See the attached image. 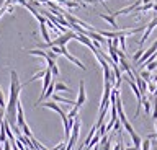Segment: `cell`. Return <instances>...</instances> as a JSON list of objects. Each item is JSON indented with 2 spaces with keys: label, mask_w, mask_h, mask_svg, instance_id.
<instances>
[{
  "label": "cell",
  "mask_w": 157,
  "mask_h": 150,
  "mask_svg": "<svg viewBox=\"0 0 157 150\" xmlns=\"http://www.w3.org/2000/svg\"><path fill=\"white\" fill-rule=\"evenodd\" d=\"M157 26V16L155 18H152V21L149 23V25H146V31H144V35H142V38L139 39V46H142L144 42L147 41V38L151 36V33L154 31V28Z\"/></svg>",
  "instance_id": "6da1fadb"
},
{
  "label": "cell",
  "mask_w": 157,
  "mask_h": 150,
  "mask_svg": "<svg viewBox=\"0 0 157 150\" xmlns=\"http://www.w3.org/2000/svg\"><path fill=\"white\" fill-rule=\"evenodd\" d=\"M87 101V95H85V83H83V80L80 82V86H78V98L75 101V106L77 108H80V106Z\"/></svg>",
  "instance_id": "7a4b0ae2"
},
{
  "label": "cell",
  "mask_w": 157,
  "mask_h": 150,
  "mask_svg": "<svg viewBox=\"0 0 157 150\" xmlns=\"http://www.w3.org/2000/svg\"><path fill=\"white\" fill-rule=\"evenodd\" d=\"M25 124H26V121H25L23 106H21V103H20V101H18V104H17V126H18L20 129H21Z\"/></svg>",
  "instance_id": "3957f363"
},
{
  "label": "cell",
  "mask_w": 157,
  "mask_h": 150,
  "mask_svg": "<svg viewBox=\"0 0 157 150\" xmlns=\"http://www.w3.org/2000/svg\"><path fill=\"white\" fill-rule=\"evenodd\" d=\"M39 104H41V106H44V108L54 109V111H56V113H59V116H61V118H62V116H66V113H64V109L61 108V106H57V104L54 103L52 100H51V101H46V103H39ZM39 104H38V106H39Z\"/></svg>",
  "instance_id": "277c9868"
},
{
  "label": "cell",
  "mask_w": 157,
  "mask_h": 150,
  "mask_svg": "<svg viewBox=\"0 0 157 150\" xmlns=\"http://www.w3.org/2000/svg\"><path fill=\"white\" fill-rule=\"evenodd\" d=\"M100 18H103V20H105V21L108 23V25H110V26L113 28V30H116V28H118L116 20H115V15H113V13H110V15H103V13H101Z\"/></svg>",
  "instance_id": "5b68a950"
},
{
  "label": "cell",
  "mask_w": 157,
  "mask_h": 150,
  "mask_svg": "<svg viewBox=\"0 0 157 150\" xmlns=\"http://www.w3.org/2000/svg\"><path fill=\"white\" fill-rule=\"evenodd\" d=\"M46 62H48V69L51 70V74L57 77V75H59V69H57V64H56V60H52V59H49V57H48V59H46Z\"/></svg>",
  "instance_id": "8992f818"
},
{
  "label": "cell",
  "mask_w": 157,
  "mask_h": 150,
  "mask_svg": "<svg viewBox=\"0 0 157 150\" xmlns=\"http://www.w3.org/2000/svg\"><path fill=\"white\" fill-rule=\"evenodd\" d=\"M39 30H41V36H43V39H44V42L46 44H49V39H51V36H49V31H48V28H46V25H39Z\"/></svg>",
  "instance_id": "52a82bcc"
},
{
  "label": "cell",
  "mask_w": 157,
  "mask_h": 150,
  "mask_svg": "<svg viewBox=\"0 0 157 150\" xmlns=\"http://www.w3.org/2000/svg\"><path fill=\"white\" fill-rule=\"evenodd\" d=\"M139 77L146 82V83L152 82V75H151V72H149V70H141V72H139Z\"/></svg>",
  "instance_id": "ba28073f"
},
{
  "label": "cell",
  "mask_w": 157,
  "mask_h": 150,
  "mask_svg": "<svg viewBox=\"0 0 157 150\" xmlns=\"http://www.w3.org/2000/svg\"><path fill=\"white\" fill-rule=\"evenodd\" d=\"M54 91H71V90H69V86L66 83H61V82H59V83L54 85Z\"/></svg>",
  "instance_id": "9c48e42d"
},
{
  "label": "cell",
  "mask_w": 157,
  "mask_h": 150,
  "mask_svg": "<svg viewBox=\"0 0 157 150\" xmlns=\"http://www.w3.org/2000/svg\"><path fill=\"white\" fill-rule=\"evenodd\" d=\"M142 103H144V111H146V114L149 116L151 114V101L146 98V96H142Z\"/></svg>",
  "instance_id": "30bf717a"
},
{
  "label": "cell",
  "mask_w": 157,
  "mask_h": 150,
  "mask_svg": "<svg viewBox=\"0 0 157 150\" xmlns=\"http://www.w3.org/2000/svg\"><path fill=\"white\" fill-rule=\"evenodd\" d=\"M77 113H78V108H77V106H74V108L67 113V119H71V121L77 118Z\"/></svg>",
  "instance_id": "8fae6325"
},
{
  "label": "cell",
  "mask_w": 157,
  "mask_h": 150,
  "mask_svg": "<svg viewBox=\"0 0 157 150\" xmlns=\"http://www.w3.org/2000/svg\"><path fill=\"white\" fill-rule=\"evenodd\" d=\"M21 134L25 135V137H28V139H31V137H33V132H31V130H29L28 124H25L23 127H21Z\"/></svg>",
  "instance_id": "7c38bea8"
},
{
  "label": "cell",
  "mask_w": 157,
  "mask_h": 150,
  "mask_svg": "<svg viewBox=\"0 0 157 150\" xmlns=\"http://www.w3.org/2000/svg\"><path fill=\"white\" fill-rule=\"evenodd\" d=\"M142 54H144V51H142V49H137V51L134 52V54H132V60H134V64H136V62L142 57Z\"/></svg>",
  "instance_id": "4fadbf2b"
},
{
  "label": "cell",
  "mask_w": 157,
  "mask_h": 150,
  "mask_svg": "<svg viewBox=\"0 0 157 150\" xmlns=\"http://www.w3.org/2000/svg\"><path fill=\"white\" fill-rule=\"evenodd\" d=\"M142 150H151V139H146L142 140V145H141Z\"/></svg>",
  "instance_id": "5bb4252c"
},
{
  "label": "cell",
  "mask_w": 157,
  "mask_h": 150,
  "mask_svg": "<svg viewBox=\"0 0 157 150\" xmlns=\"http://www.w3.org/2000/svg\"><path fill=\"white\" fill-rule=\"evenodd\" d=\"M155 90H157L155 83H154V82H149V83H147V91H151V93L154 95V93H155Z\"/></svg>",
  "instance_id": "9a60e30c"
},
{
  "label": "cell",
  "mask_w": 157,
  "mask_h": 150,
  "mask_svg": "<svg viewBox=\"0 0 157 150\" xmlns=\"http://www.w3.org/2000/svg\"><path fill=\"white\" fill-rule=\"evenodd\" d=\"M152 118L157 121V98L154 100V111H152Z\"/></svg>",
  "instance_id": "2e32d148"
},
{
  "label": "cell",
  "mask_w": 157,
  "mask_h": 150,
  "mask_svg": "<svg viewBox=\"0 0 157 150\" xmlns=\"http://www.w3.org/2000/svg\"><path fill=\"white\" fill-rule=\"evenodd\" d=\"M3 119H5V108H2V106H0V124L3 123Z\"/></svg>",
  "instance_id": "e0dca14e"
},
{
  "label": "cell",
  "mask_w": 157,
  "mask_h": 150,
  "mask_svg": "<svg viewBox=\"0 0 157 150\" xmlns=\"http://www.w3.org/2000/svg\"><path fill=\"white\" fill-rule=\"evenodd\" d=\"M0 106H2V108H5V100H3V93H2V90H0Z\"/></svg>",
  "instance_id": "ac0fdd59"
},
{
  "label": "cell",
  "mask_w": 157,
  "mask_h": 150,
  "mask_svg": "<svg viewBox=\"0 0 157 150\" xmlns=\"http://www.w3.org/2000/svg\"><path fill=\"white\" fill-rule=\"evenodd\" d=\"M98 0H83V3H97Z\"/></svg>",
  "instance_id": "d6986e66"
},
{
  "label": "cell",
  "mask_w": 157,
  "mask_h": 150,
  "mask_svg": "<svg viewBox=\"0 0 157 150\" xmlns=\"http://www.w3.org/2000/svg\"><path fill=\"white\" fill-rule=\"evenodd\" d=\"M151 2H154V0H141L142 5H144V3H151Z\"/></svg>",
  "instance_id": "ffe728a7"
},
{
  "label": "cell",
  "mask_w": 157,
  "mask_h": 150,
  "mask_svg": "<svg viewBox=\"0 0 157 150\" xmlns=\"http://www.w3.org/2000/svg\"><path fill=\"white\" fill-rule=\"evenodd\" d=\"M5 2H7V0H0V8H3V5H5Z\"/></svg>",
  "instance_id": "44dd1931"
},
{
  "label": "cell",
  "mask_w": 157,
  "mask_h": 150,
  "mask_svg": "<svg viewBox=\"0 0 157 150\" xmlns=\"http://www.w3.org/2000/svg\"><path fill=\"white\" fill-rule=\"evenodd\" d=\"M10 145H12V148H13V150H20V148H18V147H17V145H15V144H10Z\"/></svg>",
  "instance_id": "7402d4cb"
},
{
  "label": "cell",
  "mask_w": 157,
  "mask_h": 150,
  "mask_svg": "<svg viewBox=\"0 0 157 150\" xmlns=\"http://www.w3.org/2000/svg\"><path fill=\"white\" fill-rule=\"evenodd\" d=\"M152 82H154V83H157V75H155V77H152Z\"/></svg>",
  "instance_id": "603a6c76"
},
{
  "label": "cell",
  "mask_w": 157,
  "mask_h": 150,
  "mask_svg": "<svg viewBox=\"0 0 157 150\" xmlns=\"http://www.w3.org/2000/svg\"><path fill=\"white\" fill-rule=\"evenodd\" d=\"M152 10H154V12L157 13V3H154V8H152Z\"/></svg>",
  "instance_id": "cb8c5ba5"
},
{
  "label": "cell",
  "mask_w": 157,
  "mask_h": 150,
  "mask_svg": "<svg viewBox=\"0 0 157 150\" xmlns=\"http://www.w3.org/2000/svg\"><path fill=\"white\" fill-rule=\"evenodd\" d=\"M126 150H136L134 147H126Z\"/></svg>",
  "instance_id": "d4e9b609"
},
{
  "label": "cell",
  "mask_w": 157,
  "mask_h": 150,
  "mask_svg": "<svg viewBox=\"0 0 157 150\" xmlns=\"http://www.w3.org/2000/svg\"><path fill=\"white\" fill-rule=\"evenodd\" d=\"M155 129H157V121H155Z\"/></svg>",
  "instance_id": "484cf974"
},
{
  "label": "cell",
  "mask_w": 157,
  "mask_h": 150,
  "mask_svg": "<svg viewBox=\"0 0 157 150\" xmlns=\"http://www.w3.org/2000/svg\"><path fill=\"white\" fill-rule=\"evenodd\" d=\"M98 2H105V0H98Z\"/></svg>",
  "instance_id": "4316f807"
},
{
  "label": "cell",
  "mask_w": 157,
  "mask_h": 150,
  "mask_svg": "<svg viewBox=\"0 0 157 150\" xmlns=\"http://www.w3.org/2000/svg\"><path fill=\"white\" fill-rule=\"evenodd\" d=\"M154 3H157V0H154Z\"/></svg>",
  "instance_id": "83f0119b"
}]
</instances>
